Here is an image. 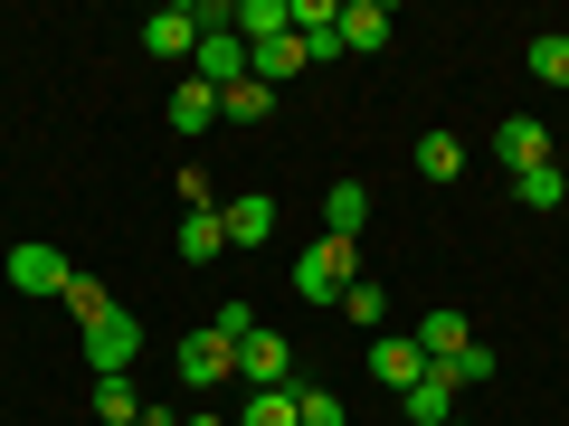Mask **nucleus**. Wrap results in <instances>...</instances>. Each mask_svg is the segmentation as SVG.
<instances>
[{"instance_id":"nucleus-31","label":"nucleus","mask_w":569,"mask_h":426,"mask_svg":"<svg viewBox=\"0 0 569 426\" xmlns=\"http://www.w3.org/2000/svg\"><path fill=\"white\" fill-rule=\"evenodd\" d=\"M560 114H569V95H560Z\"/></svg>"},{"instance_id":"nucleus-6","label":"nucleus","mask_w":569,"mask_h":426,"mask_svg":"<svg viewBox=\"0 0 569 426\" xmlns=\"http://www.w3.org/2000/svg\"><path fill=\"white\" fill-rule=\"evenodd\" d=\"M493 162H503L512 181L541 171V162H550V123H541V114H503V123H493Z\"/></svg>"},{"instance_id":"nucleus-29","label":"nucleus","mask_w":569,"mask_h":426,"mask_svg":"<svg viewBox=\"0 0 569 426\" xmlns=\"http://www.w3.org/2000/svg\"><path fill=\"white\" fill-rule=\"evenodd\" d=\"M181 426H228V417H219V407H200V417H181Z\"/></svg>"},{"instance_id":"nucleus-28","label":"nucleus","mask_w":569,"mask_h":426,"mask_svg":"<svg viewBox=\"0 0 569 426\" xmlns=\"http://www.w3.org/2000/svg\"><path fill=\"white\" fill-rule=\"evenodd\" d=\"M67 313H77V332H86V323H104V313H114V294H104L96 275H77V284H67Z\"/></svg>"},{"instance_id":"nucleus-1","label":"nucleus","mask_w":569,"mask_h":426,"mask_svg":"<svg viewBox=\"0 0 569 426\" xmlns=\"http://www.w3.org/2000/svg\"><path fill=\"white\" fill-rule=\"evenodd\" d=\"M351 284H361V246L351 237H313L305 256H295V294H305V304H342Z\"/></svg>"},{"instance_id":"nucleus-9","label":"nucleus","mask_w":569,"mask_h":426,"mask_svg":"<svg viewBox=\"0 0 569 426\" xmlns=\"http://www.w3.org/2000/svg\"><path fill=\"white\" fill-rule=\"evenodd\" d=\"M399 39V10L389 0H342V58H380Z\"/></svg>"},{"instance_id":"nucleus-3","label":"nucleus","mask_w":569,"mask_h":426,"mask_svg":"<svg viewBox=\"0 0 569 426\" xmlns=\"http://www.w3.org/2000/svg\"><path fill=\"white\" fill-rule=\"evenodd\" d=\"M133 361H142V323L133 313H104V323H86V369H96V379H133Z\"/></svg>"},{"instance_id":"nucleus-2","label":"nucleus","mask_w":569,"mask_h":426,"mask_svg":"<svg viewBox=\"0 0 569 426\" xmlns=\"http://www.w3.org/2000/svg\"><path fill=\"white\" fill-rule=\"evenodd\" d=\"M0 275H10V294H29V304H67V284H77V265L58 256L48 237H20L10 256H0Z\"/></svg>"},{"instance_id":"nucleus-22","label":"nucleus","mask_w":569,"mask_h":426,"mask_svg":"<svg viewBox=\"0 0 569 426\" xmlns=\"http://www.w3.org/2000/svg\"><path fill=\"white\" fill-rule=\"evenodd\" d=\"M418 171L427 181H456V171H466V142L456 133H418Z\"/></svg>"},{"instance_id":"nucleus-30","label":"nucleus","mask_w":569,"mask_h":426,"mask_svg":"<svg viewBox=\"0 0 569 426\" xmlns=\"http://www.w3.org/2000/svg\"><path fill=\"white\" fill-rule=\"evenodd\" d=\"M447 426H466V417H447Z\"/></svg>"},{"instance_id":"nucleus-25","label":"nucleus","mask_w":569,"mask_h":426,"mask_svg":"<svg viewBox=\"0 0 569 426\" xmlns=\"http://www.w3.org/2000/svg\"><path fill=\"white\" fill-rule=\"evenodd\" d=\"M531 77H541V85H560V95H569V29L531 39Z\"/></svg>"},{"instance_id":"nucleus-18","label":"nucleus","mask_w":569,"mask_h":426,"mask_svg":"<svg viewBox=\"0 0 569 426\" xmlns=\"http://www.w3.org/2000/svg\"><path fill=\"white\" fill-rule=\"evenodd\" d=\"M276 85H257V77H247V85H228V95H219V123H266V114H276Z\"/></svg>"},{"instance_id":"nucleus-13","label":"nucleus","mask_w":569,"mask_h":426,"mask_svg":"<svg viewBox=\"0 0 569 426\" xmlns=\"http://www.w3.org/2000/svg\"><path fill=\"white\" fill-rule=\"evenodd\" d=\"M219 227H228V246H266V237H276V200H266V190H247V200L219 209Z\"/></svg>"},{"instance_id":"nucleus-12","label":"nucleus","mask_w":569,"mask_h":426,"mask_svg":"<svg viewBox=\"0 0 569 426\" xmlns=\"http://www.w3.org/2000/svg\"><path fill=\"white\" fill-rule=\"evenodd\" d=\"M162 114H171V133H181V142H200L209 123H219V95H209L200 77H181V85H171V104H162Z\"/></svg>"},{"instance_id":"nucleus-14","label":"nucleus","mask_w":569,"mask_h":426,"mask_svg":"<svg viewBox=\"0 0 569 426\" xmlns=\"http://www.w3.org/2000/svg\"><path fill=\"white\" fill-rule=\"evenodd\" d=\"M361 227H370V190H361V181H332V190H323V237H351V246H361Z\"/></svg>"},{"instance_id":"nucleus-23","label":"nucleus","mask_w":569,"mask_h":426,"mask_svg":"<svg viewBox=\"0 0 569 426\" xmlns=\"http://www.w3.org/2000/svg\"><path fill=\"white\" fill-rule=\"evenodd\" d=\"M284 29H295V20H284V0H238V39H247V48H257V39H284Z\"/></svg>"},{"instance_id":"nucleus-26","label":"nucleus","mask_w":569,"mask_h":426,"mask_svg":"<svg viewBox=\"0 0 569 426\" xmlns=\"http://www.w3.org/2000/svg\"><path fill=\"white\" fill-rule=\"evenodd\" d=\"M295 426H351V398H332V388H295Z\"/></svg>"},{"instance_id":"nucleus-5","label":"nucleus","mask_w":569,"mask_h":426,"mask_svg":"<svg viewBox=\"0 0 569 426\" xmlns=\"http://www.w3.org/2000/svg\"><path fill=\"white\" fill-rule=\"evenodd\" d=\"M427 369H437V361L418 351V332H380V342H370V379H380L389 398H408V388H418Z\"/></svg>"},{"instance_id":"nucleus-21","label":"nucleus","mask_w":569,"mask_h":426,"mask_svg":"<svg viewBox=\"0 0 569 426\" xmlns=\"http://www.w3.org/2000/svg\"><path fill=\"white\" fill-rule=\"evenodd\" d=\"M512 200H522V209H560V200H569V171H560V162L522 171V181H512Z\"/></svg>"},{"instance_id":"nucleus-17","label":"nucleus","mask_w":569,"mask_h":426,"mask_svg":"<svg viewBox=\"0 0 569 426\" xmlns=\"http://www.w3.org/2000/svg\"><path fill=\"white\" fill-rule=\"evenodd\" d=\"M181 256H190V265L228 256V227H219V209H181Z\"/></svg>"},{"instance_id":"nucleus-4","label":"nucleus","mask_w":569,"mask_h":426,"mask_svg":"<svg viewBox=\"0 0 569 426\" xmlns=\"http://www.w3.org/2000/svg\"><path fill=\"white\" fill-rule=\"evenodd\" d=\"M228 379H238V342H228L219 323L190 332V342H181V388H209V398H219Z\"/></svg>"},{"instance_id":"nucleus-10","label":"nucleus","mask_w":569,"mask_h":426,"mask_svg":"<svg viewBox=\"0 0 569 426\" xmlns=\"http://www.w3.org/2000/svg\"><path fill=\"white\" fill-rule=\"evenodd\" d=\"M190 48H200V10L190 0H171V10L142 20V58H190Z\"/></svg>"},{"instance_id":"nucleus-19","label":"nucleus","mask_w":569,"mask_h":426,"mask_svg":"<svg viewBox=\"0 0 569 426\" xmlns=\"http://www.w3.org/2000/svg\"><path fill=\"white\" fill-rule=\"evenodd\" d=\"M96 426H142V388L133 379H96Z\"/></svg>"},{"instance_id":"nucleus-11","label":"nucleus","mask_w":569,"mask_h":426,"mask_svg":"<svg viewBox=\"0 0 569 426\" xmlns=\"http://www.w3.org/2000/svg\"><path fill=\"white\" fill-rule=\"evenodd\" d=\"M247 77L284 95V85L305 77V39H295V29H284V39H257V48H247Z\"/></svg>"},{"instance_id":"nucleus-16","label":"nucleus","mask_w":569,"mask_h":426,"mask_svg":"<svg viewBox=\"0 0 569 426\" xmlns=\"http://www.w3.org/2000/svg\"><path fill=\"white\" fill-rule=\"evenodd\" d=\"M475 342V323H466V313H456V304H437V313H427V323H418V351H427V361H456V351H466Z\"/></svg>"},{"instance_id":"nucleus-24","label":"nucleus","mask_w":569,"mask_h":426,"mask_svg":"<svg viewBox=\"0 0 569 426\" xmlns=\"http://www.w3.org/2000/svg\"><path fill=\"white\" fill-rule=\"evenodd\" d=\"M342 323H351V332H380V323H389V294H380L370 275H361V284L342 294Z\"/></svg>"},{"instance_id":"nucleus-15","label":"nucleus","mask_w":569,"mask_h":426,"mask_svg":"<svg viewBox=\"0 0 569 426\" xmlns=\"http://www.w3.org/2000/svg\"><path fill=\"white\" fill-rule=\"evenodd\" d=\"M399 417H408V426H447V417H456V379H447V369H427V379L399 398Z\"/></svg>"},{"instance_id":"nucleus-27","label":"nucleus","mask_w":569,"mask_h":426,"mask_svg":"<svg viewBox=\"0 0 569 426\" xmlns=\"http://www.w3.org/2000/svg\"><path fill=\"white\" fill-rule=\"evenodd\" d=\"M437 369H447V379H456V398H466V388H485V379H493V351H485V342H466L456 361H437Z\"/></svg>"},{"instance_id":"nucleus-7","label":"nucleus","mask_w":569,"mask_h":426,"mask_svg":"<svg viewBox=\"0 0 569 426\" xmlns=\"http://www.w3.org/2000/svg\"><path fill=\"white\" fill-rule=\"evenodd\" d=\"M190 77H200L209 95H228V85H247V39H238V29H209V39L190 48Z\"/></svg>"},{"instance_id":"nucleus-8","label":"nucleus","mask_w":569,"mask_h":426,"mask_svg":"<svg viewBox=\"0 0 569 426\" xmlns=\"http://www.w3.org/2000/svg\"><path fill=\"white\" fill-rule=\"evenodd\" d=\"M238 379L247 388H295V342H284V332H247L238 342Z\"/></svg>"},{"instance_id":"nucleus-20","label":"nucleus","mask_w":569,"mask_h":426,"mask_svg":"<svg viewBox=\"0 0 569 426\" xmlns=\"http://www.w3.org/2000/svg\"><path fill=\"white\" fill-rule=\"evenodd\" d=\"M228 426H295V388H247V407Z\"/></svg>"}]
</instances>
